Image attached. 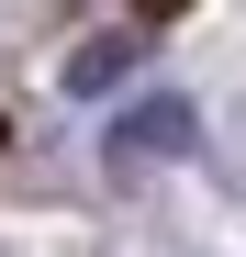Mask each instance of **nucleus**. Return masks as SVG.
Wrapping results in <instances>:
<instances>
[{"mask_svg":"<svg viewBox=\"0 0 246 257\" xmlns=\"http://www.w3.org/2000/svg\"><path fill=\"white\" fill-rule=\"evenodd\" d=\"M135 56H146V34H90V45L67 56V90L101 101V90H123V78H135Z\"/></svg>","mask_w":246,"mask_h":257,"instance_id":"2","label":"nucleus"},{"mask_svg":"<svg viewBox=\"0 0 246 257\" xmlns=\"http://www.w3.org/2000/svg\"><path fill=\"white\" fill-rule=\"evenodd\" d=\"M190 135H201V112H190L179 90H146L135 112H112L101 157H112V179H135V168H168V157H190Z\"/></svg>","mask_w":246,"mask_h":257,"instance_id":"1","label":"nucleus"}]
</instances>
